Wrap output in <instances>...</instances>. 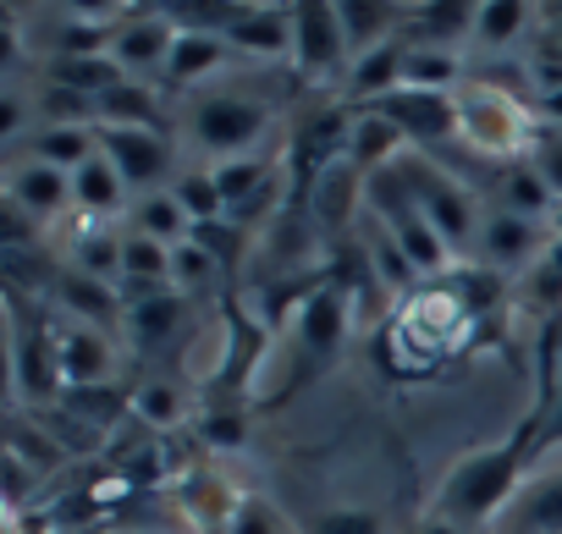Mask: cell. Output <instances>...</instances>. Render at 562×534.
I'll list each match as a JSON object with an SVG mask.
<instances>
[{"instance_id":"obj_1","label":"cell","mask_w":562,"mask_h":534,"mask_svg":"<svg viewBox=\"0 0 562 534\" xmlns=\"http://www.w3.org/2000/svg\"><path fill=\"white\" fill-rule=\"evenodd\" d=\"M370 215L397 237V248L414 259V271L419 276H447V264H452V248H447V237L425 220V209L414 204V193H408V182H403V171L397 166H386V171H375L370 177Z\"/></svg>"},{"instance_id":"obj_2","label":"cell","mask_w":562,"mask_h":534,"mask_svg":"<svg viewBox=\"0 0 562 534\" xmlns=\"http://www.w3.org/2000/svg\"><path fill=\"white\" fill-rule=\"evenodd\" d=\"M188 133L204 155L215 160H237V155H259L254 144L270 133V105L259 94H243V89H210L193 100L188 111Z\"/></svg>"},{"instance_id":"obj_3","label":"cell","mask_w":562,"mask_h":534,"mask_svg":"<svg viewBox=\"0 0 562 534\" xmlns=\"http://www.w3.org/2000/svg\"><path fill=\"white\" fill-rule=\"evenodd\" d=\"M458 138H463L474 155H485V160H513V166L529 160V149H535L529 111H524L513 94L491 89V83L458 94Z\"/></svg>"},{"instance_id":"obj_4","label":"cell","mask_w":562,"mask_h":534,"mask_svg":"<svg viewBox=\"0 0 562 534\" xmlns=\"http://www.w3.org/2000/svg\"><path fill=\"white\" fill-rule=\"evenodd\" d=\"M397 171H403V182H408L414 204L425 209V220L447 237V248H463V242H474V237H480L474 198H469V188H463L452 171H441L430 155H403V160H397Z\"/></svg>"},{"instance_id":"obj_5","label":"cell","mask_w":562,"mask_h":534,"mask_svg":"<svg viewBox=\"0 0 562 534\" xmlns=\"http://www.w3.org/2000/svg\"><path fill=\"white\" fill-rule=\"evenodd\" d=\"M293 67L304 83H337L353 67L337 0H299L293 7Z\"/></svg>"},{"instance_id":"obj_6","label":"cell","mask_w":562,"mask_h":534,"mask_svg":"<svg viewBox=\"0 0 562 534\" xmlns=\"http://www.w3.org/2000/svg\"><path fill=\"white\" fill-rule=\"evenodd\" d=\"M293 342H299V380H315L348 342V287L331 276L315 293H304L293 315Z\"/></svg>"},{"instance_id":"obj_7","label":"cell","mask_w":562,"mask_h":534,"mask_svg":"<svg viewBox=\"0 0 562 534\" xmlns=\"http://www.w3.org/2000/svg\"><path fill=\"white\" fill-rule=\"evenodd\" d=\"M12 380H18V397L29 408H50L61 402L67 380H61V353H56V331L40 326V320H18L12 331Z\"/></svg>"},{"instance_id":"obj_8","label":"cell","mask_w":562,"mask_h":534,"mask_svg":"<svg viewBox=\"0 0 562 534\" xmlns=\"http://www.w3.org/2000/svg\"><path fill=\"white\" fill-rule=\"evenodd\" d=\"M364 111H381L397 122V133L408 138V149L430 155L436 144L458 138V94H425V89H397L386 94L381 105H364Z\"/></svg>"},{"instance_id":"obj_9","label":"cell","mask_w":562,"mask_h":534,"mask_svg":"<svg viewBox=\"0 0 562 534\" xmlns=\"http://www.w3.org/2000/svg\"><path fill=\"white\" fill-rule=\"evenodd\" d=\"M100 133V155L122 171V182L133 193H155L171 171V138L149 133V127H94Z\"/></svg>"},{"instance_id":"obj_10","label":"cell","mask_w":562,"mask_h":534,"mask_svg":"<svg viewBox=\"0 0 562 534\" xmlns=\"http://www.w3.org/2000/svg\"><path fill=\"white\" fill-rule=\"evenodd\" d=\"M210 171H215V188H221V198H226V215L248 220V215H259V209H270V204H276L281 171H276V160H270V155L215 160Z\"/></svg>"},{"instance_id":"obj_11","label":"cell","mask_w":562,"mask_h":534,"mask_svg":"<svg viewBox=\"0 0 562 534\" xmlns=\"http://www.w3.org/2000/svg\"><path fill=\"white\" fill-rule=\"evenodd\" d=\"M474 29H480V0H425V7H408L403 45L458 50V39H474Z\"/></svg>"},{"instance_id":"obj_12","label":"cell","mask_w":562,"mask_h":534,"mask_svg":"<svg viewBox=\"0 0 562 534\" xmlns=\"http://www.w3.org/2000/svg\"><path fill=\"white\" fill-rule=\"evenodd\" d=\"M56 353H61V380L67 391L78 386H116V353L105 342V331L94 326H56Z\"/></svg>"},{"instance_id":"obj_13","label":"cell","mask_w":562,"mask_h":534,"mask_svg":"<svg viewBox=\"0 0 562 534\" xmlns=\"http://www.w3.org/2000/svg\"><path fill=\"white\" fill-rule=\"evenodd\" d=\"M7 204L45 226V220H56L72 204V177L56 171V166H40V160H18L7 171Z\"/></svg>"},{"instance_id":"obj_14","label":"cell","mask_w":562,"mask_h":534,"mask_svg":"<svg viewBox=\"0 0 562 534\" xmlns=\"http://www.w3.org/2000/svg\"><path fill=\"white\" fill-rule=\"evenodd\" d=\"M171 45H177V29L160 18V12H133L116 23V39H111V61L122 72H144V67H160L171 61Z\"/></svg>"},{"instance_id":"obj_15","label":"cell","mask_w":562,"mask_h":534,"mask_svg":"<svg viewBox=\"0 0 562 534\" xmlns=\"http://www.w3.org/2000/svg\"><path fill=\"white\" fill-rule=\"evenodd\" d=\"M226 45L237 56H265V61H293V7H243V18L226 29Z\"/></svg>"},{"instance_id":"obj_16","label":"cell","mask_w":562,"mask_h":534,"mask_svg":"<svg viewBox=\"0 0 562 534\" xmlns=\"http://www.w3.org/2000/svg\"><path fill=\"white\" fill-rule=\"evenodd\" d=\"M480 253L496 264V271H518V264H535L546 259L540 253V220H524V215H507V209H491L485 220H480Z\"/></svg>"},{"instance_id":"obj_17","label":"cell","mask_w":562,"mask_h":534,"mask_svg":"<svg viewBox=\"0 0 562 534\" xmlns=\"http://www.w3.org/2000/svg\"><path fill=\"white\" fill-rule=\"evenodd\" d=\"M56 304L78 320V326H94V331H111V326H127V304L111 282H94L83 271H61L56 276Z\"/></svg>"},{"instance_id":"obj_18","label":"cell","mask_w":562,"mask_h":534,"mask_svg":"<svg viewBox=\"0 0 562 534\" xmlns=\"http://www.w3.org/2000/svg\"><path fill=\"white\" fill-rule=\"evenodd\" d=\"M337 12H342V34H348V50L353 61L392 45L408 23V12L397 7V0H337Z\"/></svg>"},{"instance_id":"obj_19","label":"cell","mask_w":562,"mask_h":534,"mask_svg":"<svg viewBox=\"0 0 562 534\" xmlns=\"http://www.w3.org/2000/svg\"><path fill=\"white\" fill-rule=\"evenodd\" d=\"M408 155V138L397 133V122L392 116H381V111H353V133H348V160L364 171V177H375V171H386V166H397Z\"/></svg>"},{"instance_id":"obj_20","label":"cell","mask_w":562,"mask_h":534,"mask_svg":"<svg viewBox=\"0 0 562 534\" xmlns=\"http://www.w3.org/2000/svg\"><path fill=\"white\" fill-rule=\"evenodd\" d=\"M12 149H23V160H40V166H56V171L72 177V171H83L100 155V133L94 127H34Z\"/></svg>"},{"instance_id":"obj_21","label":"cell","mask_w":562,"mask_h":534,"mask_svg":"<svg viewBox=\"0 0 562 534\" xmlns=\"http://www.w3.org/2000/svg\"><path fill=\"white\" fill-rule=\"evenodd\" d=\"M364 188H370V177H364L353 160H337V166L315 182V193H310V215H315L326 231H348Z\"/></svg>"},{"instance_id":"obj_22","label":"cell","mask_w":562,"mask_h":534,"mask_svg":"<svg viewBox=\"0 0 562 534\" xmlns=\"http://www.w3.org/2000/svg\"><path fill=\"white\" fill-rule=\"evenodd\" d=\"M403 56H408L403 34H397L392 45L359 56V61L348 67V78H342V83H348V100H359V111H364V105H381L386 94H397V89H403Z\"/></svg>"},{"instance_id":"obj_23","label":"cell","mask_w":562,"mask_h":534,"mask_svg":"<svg viewBox=\"0 0 562 534\" xmlns=\"http://www.w3.org/2000/svg\"><path fill=\"white\" fill-rule=\"evenodd\" d=\"M94 127H149V133H166V111H160L149 83L122 78L116 89H105L94 100Z\"/></svg>"},{"instance_id":"obj_24","label":"cell","mask_w":562,"mask_h":534,"mask_svg":"<svg viewBox=\"0 0 562 534\" xmlns=\"http://www.w3.org/2000/svg\"><path fill=\"white\" fill-rule=\"evenodd\" d=\"M182 326H188V304H182L177 287H166V293H155V298H144V304H127V337H133L138 353L166 348Z\"/></svg>"},{"instance_id":"obj_25","label":"cell","mask_w":562,"mask_h":534,"mask_svg":"<svg viewBox=\"0 0 562 534\" xmlns=\"http://www.w3.org/2000/svg\"><path fill=\"white\" fill-rule=\"evenodd\" d=\"M232 56L237 50L226 45V34H177L171 61H166V78H171V89H193V83L215 78Z\"/></svg>"},{"instance_id":"obj_26","label":"cell","mask_w":562,"mask_h":534,"mask_svg":"<svg viewBox=\"0 0 562 534\" xmlns=\"http://www.w3.org/2000/svg\"><path fill=\"white\" fill-rule=\"evenodd\" d=\"M364 253H370V271H375V282H381L392 298H414V293H419L414 282H425V276L414 271V259L397 248V237H392L375 215H364Z\"/></svg>"},{"instance_id":"obj_27","label":"cell","mask_w":562,"mask_h":534,"mask_svg":"<svg viewBox=\"0 0 562 534\" xmlns=\"http://www.w3.org/2000/svg\"><path fill=\"white\" fill-rule=\"evenodd\" d=\"M513 534H562V468L540 474L502 518Z\"/></svg>"},{"instance_id":"obj_28","label":"cell","mask_w":562,"mask_h":534,"mask_svg":"<svg viewBox=\"0 0 562 534\" xmlns=\"http://www.w3.org/2000/svg\"><path fill=\"white\" fill-rule=\"evenodd\" d=\"M127 182H122V171L105 160V155H94L83 171H72V204L94 220V215H116L122 204H127Z\"/></svg>"},{"instance_id":"obj_29","label":"cell","mask_w":562,"mask_h":534,"mask_svg":"<svg viewBox=\"0 0 562 534\" xmlns=\"http://www.w3.org/2000/svg\"><path fill=\"white\" fill-rule=\"evenodd\" d=\"M496 209L524 215V220H546V215L557 209V193L540 182V171H535L529 160H518V166H507V171L496 177Z\"/></svg>"},{"instance_id":"obj_30","label":"cell","mask_w":562,"mask_h":534,"mask_svg":"<svg viewBox=\"0 0 562 534\" xmlns=\"http://www.w3.org/2000/svg\"><path fill=\"white\" fill-rule=\"evenodd\" d=\"M61 413L78 419L89 435L111 430L122 413H133V397L122 386H78V391H61Z\"/></svg>"},{"instance_id":"obj_31","label":"cell","mask_w":562,"mask_h":534,"mask_svg":"<svg viewBox=\"0 0 562 534\" xmlns=\"http://www.w3.org/2000/svg\"><path fill=\"white\" fill-rule=\"evenodd\" d=\"M133 231H144V237H155V242H166V248H182V242L193 237V220L182 215L177 193L166 188V193H144V198L133 204Z\"/></svg>"},{"instance_id":"obj_32","label":"cell","mask_w":562,"mask_h":534,"mask_svg":"<svg viewBox=\"0 0 562 534\" xmlns=\"http://www.w3.org/2000/svg\"><path fill=\"white\" fill-rule=\"evenodd\" d=\"M458 83H463V61H458V50H419V45H408V56H403V89L458 94Z\"/></svg>"},{"instance_id":"obj_33","label":"cell","mask_w":562,"mask_h":534,"mask_svg":"<svg viewBox=\"0 0 562 534\" xmlns=\"http://www.w3.org/2000/svg\"><path fill=\"white\" fill-rule=\"evenodd\" d=\"M127 72L111 61V56H61V61H50L45 67V83H61V89H78V94H89V100H100L105 89H116Z\"/></svg>"},{"instance_id":"obj_34","label":"cell","mask_w":562,"mask_h":534,"mask_svg":"<svg viewBox=\"0 0 562 534\" xmlns=\"http://www.w3.org/2000/svg\"><path fill=\"white\" fill-rule=\"evenodd\" d=\"M72 271L122 287V237L116 231H100V226H83L72 237Z\"/></svg>"},{"instance_id":"obj_35","label":"cell","mask_w":562,"mask_h":534,"mask_svg":"<svg viewBox=\"0 0 562 534\" xmlns=\"http://www.w3.org/2000/svg\"><path fill=\"white\" fill-rule=\"evenodd\" d=\"M535 18H540V7H529V0H480V29H474V39H480L485 50H502V45H513Z\"/></svg>"},{"instance_id":"obj_36","label":"cell","mask_w":562,"mask_h":534,"mask_svg":"<svg viewBox=\"0 0 562 534\" xmlns=\"http://www.w3.org/2000/svg\"><path fill=\"white\" fill-rule=\"evenodd\" d=\"M122 282H166L171 287V248L144 231H127L122 237Z\"/></svg>"},{"instance_id":"obj_37","label":"cell","mask_w":562,"mask_h":534,"mask_svg":"<svg viewBox=\"0 0 562 534\" xmlns=\"http://www.w3.org/2000/svg\"><path fill=\"white\" fill-rule=\"evenodd\" d=\"M171 193H177V204H182V215H188L193 226L226 220V198H221V188H215V171H182V177L171 182Z\"/></svg>"},{"instance_id":"obj_38","label":"cell","mask_w":562,"mask_h":534,"mask_svg":"<svg viewBox=\"0 0 562 534\" xmlns=\"http://www.w3.org/2000/svg\"><path fill=\"white\" fill-rule=\"evenodd\" d=\"M133 413H138L149 430H177V424L188 419V402H182V391H177L171 380H144V386L133 391Z\"/></svg>"},{"instance_id":"obj_39","label":"cell","mask_w":562,"mask_h":534,"mask_svg":"<svg viewBox=\"0 0 562 534\" xmlns=\"http://www.w3.org/2000/svg\"><path fill=\"white\" fill-rule=\"evenodd\" d=\"M304 534H392L381 507H321L304 518Z\"/></svg>"},{"instance_id":"obj_40","label":"cell","mask_w":562,"mask_h":534,"mask_svg":"<svg viewBox=\"0 0 562 534\" xmlns=\"http://www.w3.org/2000/svg\"><path fill=\"white\" fill-rule=\"evenodd\" d=\"M12 457H23V463H34V468L45 474V468H56V463H61V441H50V435H45V424L34 430L29 419H12Z\"/></svg>"},{"instance_id":"obj_41","label":"cell","mask_w":562,"mask_h":534,"mask_svg":"<svg viewBox=\"0 0 562 534\" xmlns=\"http://www.w3.org/2000/svg\"><path fill=\"white\" fill-rule=\"evenodd\" d=\"M215 271H221V259H215L210 248H199L193 237H188L182 248H171V276H177V287H204V282H215Z\"/></svg>"},{"instance_id":"obj_42","label":"cell","mask_w":562,"mask_h":534,"mask_svg":"<svg viewBox=\"0 0 562 534\" xmlns=\"http://www.w3.org/2000/svg\"><path fill=\"white\" fill-rule=\"evenodd\" d=\"M276 512L259 501V496H237V512H232V529L226 534H276Z\"/></svg>"},{"instance_id":"obj_43","label":"cell","mask_w":562,"mask_h":534,"mask_svg":"<svg viewBox=\"0 0 562 534\" xmlns=\"http://www.w3.org/2000/svg\"><path fill=\"white\" fill-rule=\"evenodd\" d=\"M529 166H535V171H540V182L562 198V138H535Z\"/></svg>"},{"instance_id":"obj_44","label":"cell","mask_w":562,"mask_h":534,"mask_svg":"<svg viewBox=\"0 0 562 534\" xmlns=\"http://www.w3.org/2000/svg\"><path fill=\"white\" fill-rule=\"evenodd\" d=\"M204 441H210V446H243V413H232V408H226V413H221V408L204 413Z\"/></svg>"},{"instance_id":"obj_45","label":"cell","mask_w":562,"mask_h":534,"mask_svg":"<svg viewBox=\"0 0 562 534\" xmlns=\"http://www.w3.org/2000/svg\"><path fill=\"white\" fill-rule=\"evenodd\" d=\"M562 446V391L551 397V413H546V424H540V441H535V457H546V452H557Z\"/></svg>"},{"instance_id":"obj_46","label":"cell","mask_w":562,"mask_h":534,"mask_svg":"<svg viewBox=\"0 0 562 534\" xmlns=\"http://www.w3.org/2000/svg\"><path fill=\"white\" fill-rule=\"evenodd\" d=\"M535 111H540V116H546L551 127H562V89H551V94H540V100H535Z\"/></svg>"},{"instance_id":"obj_47","label":"cell","mask_w":562,"mask_h":534,"mask_svg":"<svg viewBox=\"0 0 562 534\" xmlns=\"http://www.w3.org/2000/svg\"><path fill=\"white\" fill-rule=\"evenodd\" d=\"M414 534H469V529H458V523H447V518H436V512H430Z\"/></svg>"},{"instance_id":"obj_48","label":"cell","mask_w":562,"mask_h":534,"mask_svg":"<svg viewBox=\"0 0 562 534\" xmlns=\"http://www.w3.org/2000/svg\"><path fill=\"white\" fill-rule=\"evenodd\" d=\"M540 18H546V29H551V39L562 45V0H551V7H540Z\"/></svg>"},{"instance_id":"obj_49","label":"cell","mask_w":562,"mask_h":534,"mask_svg":"<svg viewBox=\"0 0 562 534\" xmlns=\"http://www.w3.org/2000/svg\"><path fill=\"white\" fill-rule=\"evenodd\" d=\"M546 264H551V271L562 276V237H551V248H546Z\"/></svg>"}]
</instances>
